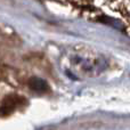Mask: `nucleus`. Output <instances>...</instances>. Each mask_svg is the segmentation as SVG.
I'll use <instances>...</instances> for the list:
<instances>
[{"mask_svg":"<svg viewBox=\"0 0 130 130\" xmlns=\"http://www.w3.org/2000/svg\"><path fill=\"white\" fill-rule=\"evenodd\" d=\"M29 87L37 92H46L49 89L47 82L40 78H31L29 80Z\"/></svg>","mask_w":130,"mask_h":130,"instance_id":"nucleus-1","label":"nucleus"}]
</instances>
